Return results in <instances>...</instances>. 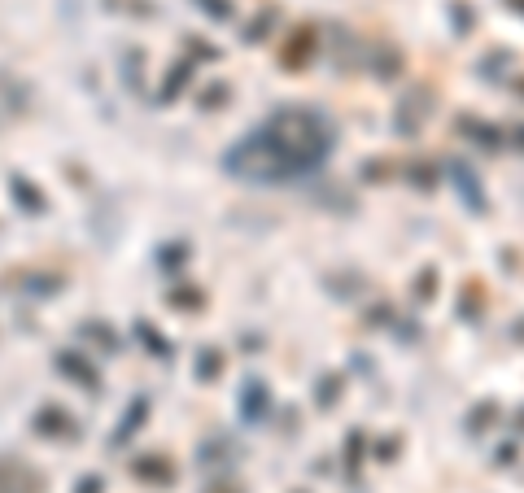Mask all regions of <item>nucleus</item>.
Wrapping results in <instances>:
<instances>
[{
	"label": "nucleus",
	"mask_w": 524,
	"mask_h": 493,
	"mask_svg": "<svg viewBox=\"0 0 524 493\" xmlns=\"http://www.w3.org/2000/svg\"><path fill=\"white\" fill-rule=\"evenodd\" d=\"M516 5H520V9H524V0H516Z\"/></svg>",
	"instance_id": "obj_1"
}]
</instances>
